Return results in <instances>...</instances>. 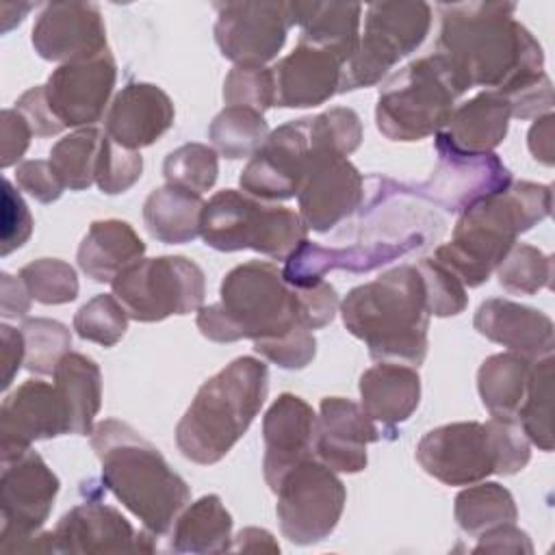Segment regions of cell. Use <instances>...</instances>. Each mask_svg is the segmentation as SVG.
Returning a JSON list of instances; mask_svg holds the SVG:
<instances>
[{
  "label": "cell",
  "mask_w": 555,
  "mask_h": 555,
  "mask_svg": "<svg viewBox=\"0 0 555 555\" xmlns=\"http://www.w3.org/2000/svg\"><path fill=\"white\" fill-rule=\"evenodd\" d=\"M438 54L468 91H503L544 72V52L535 37L514 20V2L440 4Z\"/></svg>",
  "instance_id": "obj_1"
},
{
  "label": "cell",
  "mask_w": 555,
  "mask_h": 555,
  "mask_svg": "<svg viewBox=\"0 0 555 555\" xmlns=\"http://www.w3.org/2000/svg\"><path fill=\"white\" fill-rule=\"evenodd\" d=\"M91 447L102 464L104 488L143 522V529L156 538L171 531L191 501V490L163 453L117 418L93 427Z\"/></svg>",
  "instance_id": "obj_2"
},
{
  "label": "cell",
  "mask_w": 555,
  "mask_h": 555,
  "mask_svg": "<svg viewBox=\"0 0 555 555\" xmlns=\"http://www.w3.org/2000/svg\"><path fill=\"white\" fill-rule=\"evenodd\" d=\"M551 206L548 184L514 182L460 212L451 241L438 245L431 258L453 271L464 286L475 288L496 271L518 234L551 215Z\"/></svg>",
  "instance_id": "obj_3"
},
{
  "label": "cell",
  "mask_w": 555,
  "mask_h": 555,
  "mask_svg": "<svg viewBox=\"0 0 555 555\" xmlns=\"http://www.w3.org/2000/svg\"><path fill=\"white\" fill-rule=\"evenodd\" d=\"M347 332L373 360L418 366L427 356L429 312L416 264L395 267L347 293L340 304Z\"/></svg>",
  "instance_id": "obj_4"
},
{
  "label": "cell",
  "mask_w": 555,
  "mask_h": 555,
  "mask_svg": "<svg viewBox=\"0 0 555 555\" xmlns=\"http://www.w3.org/2000/svg\"><path fill=\"white\" fill-rule=\"evenodd\" d=\"M269 390V369L241 356L208 377L176 427L180 453L195 464H215L243 438Z\"/></svg>",
  "instance_id": "obj_5"
},
{
  "label": "cell",
  "mask_w": 555,
  "mask_h": 555,
  "mask_svg": "<svg viewBox=\"0 0 555 555\" xmlns=\"http://www.w3.org/2000/svg\"><path fill=\"white\" fill-rule=\"evenodd\" d=\"M195 323L202 336L215 343L243 338L262 343L306 327L295 286L284 280L278 264L267 260H249L228 271L219 286V301L202 306Z\"/></svg>",
  "instance_id": "obj_6"
},
{
  "label": "cell",
  "mask_w": 555,
  "mask_h": 555,
  "mask_svg": "<svg viewBox=\"0 0 555 555\" xmlns=\"http://www.w3.org/2000/svg\"><path fill=\"white\" fill-rule=\"evenodd\" d=\"M416 460L447 486H470L488 475L522 470L531 460V442L516 418L447 423L421 438Z\"/></svg>",
  "instance_id": "obj_7"
},
{
  "label": "cell",
  "mask_w": 555,
  "mask_h": 555,
  "mask_svg": "<svg viewBox=\"0 0 555 555\" xmlns=\"http://www.w3.org/2000/svg\"><path fill=\"white\" fill-rule=\"evenodd\" d=\"M466 89L438 52L408 63L379 91L377 130L390 141H421L438 134Z\"/></svg>",
  "instance_id": "obj_8"
},
{
  "label": "cell",
  "mask_w": 555,
  "mask_h": 555,
  "mask_svg": "<svg viewBox=\"0 0 555 555\" xmlns=\"http://www.w3.org/2000/svg\"><path fill=\"white\" fill-rule=\"evenodd\" d=\"M199 234L217 251L254 249L286 260L308 238V228L293 208L223 189L204 204Z\"/></svg>",
  "instance_id": "obj_9"
},
{
  "label": "cell",
  "mask_w": 555,
  "mask_h": 555,
  "mask_svg": "<svg viewBox=\"0 0 555 555\" xmlns=\"http://www.w3.org/2000/svg\"><path fill=\"white\" fill-rule=\"evenodd\" d=\"M59 486V477L33 449L2 462V553H56L54 531L39 533V529L52 512Z\"/></svg>",
  "instance_id": "obj_10"
},
{
  "label": "cell",
  "mask_w": 555,
  "mask_h": 555,
  "mask_svg": "<svg viewBox=\"0 0 555 555\" xmlns=\"http://www.w3.org/2000/svg\"><path fill=\"white\" fill-rule=\"evenodd\" d=\"M111 286L128 317L141 323L191 314L202 308L206 295L204 271L184 256L139 258L119 271Z\"/></svg>",
  "instance_id": "obj_11"
},
{
  "label": "cell",
  "mask_w": 555,
  "mask_h": 555,
  "mask_svg": "<svg viewBox=\"0 0 555 555\" xmlns=\"http://www.w3.org/2000/svg\"><path fill=\"white\" fill-rule=\"evenodd\" d=\"M431 26L427 2H373L366 7L364 35L343 67V91L377 85L399 59L414 52Z\"/></svg>",
  "instance_id": "obj_12"
},
{
  "label": "cell",
  "mask_w": 555,
  "mask_h": 555,
  "mask_svg": "<svg viewBox=\"0 0 555 555\" xmlns=\"http://www.w3.org/2000/svg\"><path fill=\"white\" fill-rule=\"evenodd\" d=\"M275 494L280 531L299 546L325 540L336 529L347 503L345 483L314 457L293 466Z\"/></svg>",
  "instance_id": "obj_13"
},
{
  "label": "cell",
  "mask_w": 555,
  "mask_h": 555,
  "mask_svg": "<svg viewBox=\"0 0 555 555\" xmlns=\"http://www.w3.org/2000/svg\"><path fill=\"white\" fill-rule=\"evenodd\" d=\"M215 9V41L234 65L264 67L278 56L293 26L288 2H221Z\"/></svg>",
  "instance_id": "obj_14"
},
{
  "label": "cell",
  "mask_w": 555,
  "mask_h": 555,
  "mask_svg": "<svg viewBox=\"0 0 555 555\" xmlns=\"http://www.w3.org/2000/svg\"><path fill=\"white\" fill-rule=\"evenodd\" d=\"M314 154L308 117L286 121L269 132L267 141L243 167L238 184L247 195L262 202L291 199L299 193Z\"/></svg>",
  "instance_id": "obj_15"
},
{
  "label": "cell",
  "mask_w": 555,
  "mask_h": 555,
  "mask_svg": "<svg viewBox=\"0 0 555 555\" xmlns=\"http://www.w3.org/2000/svg\"><path fill=\"white\" fill-rule=\"evenodd\" d=\"M117 80V63L111 50L59 65L48 82L46 100L63 128L93 126L108 104Z\"/></svg>",
  "instance_id": "obj_16"
},
{
  "label": "cell",
  "mask_w": 555,
  "mask_h": 555,
  "mask_svg": "<svg viewBox=\"0 0 555 555\" xmlns=\"http://www.w3.org/2000/svg\"><path fill=\"white\" fill-rule=\"evenodd\" d=\"M364 199V178L347 156L317 152L297 193L299 217L308 230L330 232Z\"/></svg>",
  "instance_id": "obj_17"
},
{
  "label": "cell",
  "mask_w": 555,
  "mask_h": 555,
  "mask_svg": "<svg viewBox=\"0 0 555 555\" xmlns=\"http://www.w3.org/2000/svg\"><path fill=\"white\" fill-rule=\"evenodd\" d=\"M438 165L418 193L449 212H464L470 204L512 184L509 169L494 152L457 154L436 145Z\"/></svg>",
  "instance_id": "obj_18"
},
{
  "label": "cell",
  "mask_w": 555,
  "mask_h": 555,
  "mask_svg": "<svg viewBox=\"0 0 555 555\" xmlns=\"http://www.w3.org/2000/svg\"><path fill=\"white\" fill-rule=\"evenodd\" d=\"M154 533H134L132 525L111 505L85 501L61 516L54 527L56 553H152Z\"/></svg>",
  "instance_id": "obj_19"
},
{
  "label": "cell",
  "mask_w": 555,
  "mask_h": 555,
  "mask_svg": "<svg viewBox=\"0 0 555 555\" xmlns=\"http://www.w3.org/2000/svg\"><path fill=\"white\" fill-rule=\"evenodd\" d=\"M35 52L54 63L91 59L106 50V26L93 2L46 4L33 26Z\"/></svg>",
  "instance_id": "obj_20"
},
{
  "label": "cell",
  "mask_w": 555,
  "mask_h": 555,
  "mask_svg": "<svg viewBox=\"0 0 555 555\" xmlns=\"http://www.w3.org/2000/svg\"><path fill=\"white\" fill-rule=\"evenodd\" d=\"M67 434L65 410L54 384L26 379L0 405L2 462L28 451L35 440Z\"/></svg>",
  "instance_id": "obj_21"
},
{
  "label": "cell",
  "mask_w": 555,
  "mask_h": 555,
  "mask_svg": "<svg viewBox=\"0 0 555 555\" xmlns=\"http://www.w3.org/2000/svg\"><path fill=\"white\" fill-rule=\"evenodd\" d=\"M382 438L364 410L345 397H325L319 405L314 447L319 462L334 473H360L366 468V447Z\"/></svg>",
  "instance_id": "obj_22"
},
{
  "label": "cell",
  "mask_w": 555,
  "mask_h": 555,
  "mask_svg": "<svg viewBox=\"0 0 555 555\" xmlns=\"http://www.w3.org/2000/svg\"><path fill=\"white\" fill-rule=\"evenodd\" d=\"M317 414L297 395L282 392L264 412V481L275 492L282 477L299 462L312 457Z\"/></svg>",
  "instance_id": "obj_23"
},
{
  "label": "cell",
  "mask_w": 555,
  "mask_h": 555,
  "mask_svg": "<svg viewBox=\"0 0 555 555\" xmlns=\"http://www.w3.org/2000/svg\"><path fill=\"white\" fill-rule=\"evenodd\" d=\"M343 67V59L330 50L297 43L288 56L271 67L275 82L273 106L308 108L327 102L340 93Z\"/></svg>",
  "instance_id": "obj_24"
},
{
  "label": "cell",
  "mask_w": 555,
  "mask_h": 555,
  "mask_svg": "<svg viewBox=\"0 0 555 555\" xmlns=\"http://www.w3.org/2000/svg\"><path fill=\"white\" fill-rule=\"evenodd\" d=\"M171 98L152 82H130L111 102L104 128L121 147L139 152L158 141L173 124Z\"/></svg>",
  "instance_id": "obj_25"
},
{
  "label": "cell",
  "mask_w": 555,
  "mask_h": 555,
  "mask_svg": "<svg viewBox=\"0 0 555 555\" xmlns=\"http://www.w3.org/2000/svg\"><path fill=\"white\" fill-rule=\"evenodd\" d=\"M473 325L488 340L529 360L553 356L555 327L551 317L542 310L503 297H490L479 304Z\"/></svg>",
  "instance_id": "obj_26"
},
{
  "label": "cell",
  "mask_w": 555,
  "mask_h": 555,
  "mask_svg": "<svg viewBox=\"0 0 555 555\" xmlns=\"http://www.w3.org/2000/svg\"><path fill=\"white\" fill-rule=\"evenodd\" d=\"M509 119V102L499 91H481L453 108L449 124L436 134V145L457 154H488L503 143Z\"/></svg>",
  "instance_id": "obj_27"
},
{
  "label": "cell",
  "mask_w": 555,
  "mask_h": 555,
  "mask_svg": "<svg viewBox=\"0 0 555 555\" xmlns=\"http://www.w3.org/2000/svg\"><path fill=\"white\" fill-rule=\"evenodd\" d=\"M421 401V377L414 366L379 362L360 375V408L371 421L399 425Z\"/></svg>",
  "instance_id": "obj_28"
},
{
  "label": "cell",
  "mask_w": 555,
  "mask_h": 555,
  "mask_svg": "<svg viewBox=\"0 0 555 555\" xmlns=\"http://www.w3.org/2000/svg\"><path fill=\"white\" fill-rule=\"evenodd\" d=\"M299 43L330 50L347 63L360 43L362 4L353 2H288Z\"/></svg>",
  "instance_id": "obj_29"
},
{
  "label": "cell",
  "mask_w": 555,
  "mask_h": 555,
  "mask_svg": "<svg viewBox=\"0 0 555 555\" xmlns=\"http://www.w3.org/2000/svg\"><path fill=\"white\" fill-rule=\"evenodd\" d=\"M145 243L121 219L93 221L78 245V267L95 282H113L134 260L143 258Z\"/></svg>",
  "instance_id": "obj_30"
},
{
  "label": "cell",
  "mask_w": 555,
  "mask_h": 555,
  "mask_svg": "<svg viewBox=\"0 0 555 555\" xmlns=\"http://www.w3.org/2000/svg\"><path fill=\"white\" fill-rule=\"evenodd\" d=\"M52 377L65 410L67 434H91L102 405V373L95 360L85 353L69 351L56 364Z\"/></svg>",
  "instance_id": "obj_31"
},
{
  "label": "cell",
  "mask_w": 555,
  "mask_h": 555,
  "mask_svg": "<svg viewBox=\"0 0 555 555\" xmlns=\"http://www.w3.org/2000/svg\"><path fill=\"white\" fill-rule=\"evenodd\" d=\"M173 553H225L232 548V516L217 494L186 505L171 527Z\"/></svg>",
  "instance_id": "obj_32"
},
{
  "label": "cell",
  "mask_w": 555,
  "mask_h": 555,
  "mask_svg": "<svg viewBox=\"0 0 555 555\" xmlns=\"http://www.w3.org/2000/svg\"><path fill=\"white\" fill-rule=\"evenodd\" d=\"M204 199L180 186H158L143 204V221L147 232L167 245L189 243L199 236Z\"/></svg>",
  "instance_id": "obj_33"
},
{
  "label": "cell",
  "mask_w": 555,
  "mask_h": 555,
  "mask_svg": "<svg viewBox=\"0 0 555 555\" xmlns=\"http://www.w3.org/2000/svg\"><path fill=\"white\" fill-rule=\"evenodd\" d=\"M531 364L533 360L514 351L494 353L481 362L477 371V390L490 416L516 418L527 392Z\"/></svg>",
  "instance_id": "obj_34"
},
{
  "label": "cell",
  "mask_w": 555,
  "mask_h": 555,
  "mask_svg": "<svg viewBox=\"0 0 555 555\" xmlns=\"http://www.w3.org/2000/svg\"><path fill=\"white\" fill-rule=\"evenodd\" d=\"M453 516L464 533L479 538L494 527L516 522L518 509L507 488L496 481H477L455 496Z\"/></svg>",
  "instance_id": "obj_35"
},
{
  "label": "cell",
  "mask_w": 555,
  "mask_h": 555,
  "mask_svg": "<svg viewBox=\"0 0 555 555\" xmlns=\"http://www.w3.org/2000/svg\"><path fill=\"white\" fill-rule=\"evenodd\" d=\"M104 132L98 128H78L59 139L50 150V163L69 191H85L95 182Z\"/></svg>",
  "instance_id": "obj_36"
},
{
  "label": "cell",
  "mask_w": 555,
  "mask_h": 555,
  "mask_svg": "<svg viewBox=\"0 0 555 555\" xmlns=\"http://www.w3.org/2000/svg\"><path fill=\"white\" fill-rule=\"evenodd\" d=\"M551 403H553V356L533 360L525 399L516 412V421L531 444L540 451H553V425H551Z\"/></svg>",
  "instance_id": "obj_37"
},
{
  "label": "cell",
  "mask_w": 555,
  "mask_h": 555,
  "mask_svg": "<svg viewBox=\"0 0 555 555\" xmlns=\"http://www.w3.org/2000/svg\"><path fill=\"white\" fill-rule=\"evenodd\" d=\"M208 137L221 156L230 160H238L247 156L251 158L260 150V145L267 141L269 126L262 113H256L243 106H225L212 119L208 128Z\"/></svg>",
  "instance_id": "obj_38"
},
{
  "label": "cell",
  "mask_w": 555,
  "mask_h": 555,
  "mask_svg": "<svg viewBox=\"0 0 555 555\" xmlns=\"http://www.w3.org/2000/svg\"><path fill=\"white\" fill-rule=\"evenodd\" d=\"M167 184L191 193H206L215 186L219 176L217 150L204 143H184L167 154L163 163Z\"/></svg>",
  "instance_id": "obj_39"
},
{
  "label": "cell",
  "mask_w": 555,
  "mask_h": 555,
  "mask_svg": "<svg viewBox=\"0 0 555 555\" xmlns=\"http://www.w3.org/2000/svg\"><path fill=\"white\" fill-rule=\"evenodd\" d=\"M496 275L503 291L512 295H535L551 286L553 258L533 245L514 243L499 262Z\"/></svg>",
  "instance_id": "obj_40"
},
{
  "label": "cell",
  "mask_w": 555,
  "mask_h": 555,
  "mask_svg": "<svg viewBox=\"0 0 555 555\" xmlns=\"http://www.w3.org/2000/svg\"><path fill=\"white\" fill-rule=\"evenodd\" d=\"M22 336L26 345L24 364L35 375H52L56 364L72 347V332L67 325L54 319H26L22 323Z\"/></svg>",
  "instance_id": "obj_41"
},
{
  "label": "cell",
  "mask_w": 555,
  "mask_h": 555,
  "mask_svg": "<svg viewBox=\"0 0 555 555\" xmlns=\"http://www.w3.org/2000/svg\"><path fill=\"white\" fill-rule=\"evenodd\" d=\"M30 297L46 306L69 304L78 297V275L74 267L59 258H39L20 269Z\"/></svg>",
  "instance_id": "obj_42"
},
{
  "label": "cell",
  "mask_w": 555,
  "mask_h": 555,
  "mask_svg": "<svg viewBox=\"0 0 555 555\" xmlns=\"http://www.w3.org/2000/svg\"><path fill=\"white\" fill-rule=\"evenodd\" d=\"M128 312L115 295H95L74 314V330L82 340L102 347L117 345L128 330Z\"/></svg>",
  "instance_id": "obj_43"
},
{
  "label": "cell",
  "mask_w": 555,
  "mask_h": 555,
  "mask_svg": "<svg viewBox=\"0 0 555 555\" xmlns=\"http://www.w3.org/2000/svg\"><path fill=\"white\" fill-rule=\"evenodd\" d=\"M308 130L317 152L349 156L362 143L360 115L347 106H334L314 117H308Z\"/></svg>",
  "instance_id": "obj_44"
},
{
  "label": "cell",
  "mask_w": 555,
  "mask_h": 555,
  "mask_svg": "<svg viewBox=\"0 0 555 555\" xmlns=\"http://www.w3.org/2000/svg\"><path fill=\"white\" fill-rule=\"evenodd\" d=\"M416 269L425 286L427 312L434 317H455L466 310L468 297L462 280L434 258H423Z\"/></svg>",
  "instance_id": "obj_45"
},
{
  "label": "cell",
  "mask_w": 555,
  "mask_h": 555,
  "mask_svg": "<svg viewBox=\"0 0 555 555\" xmlns=\"http://www.w3.org/2000/svg\"><path fill=\"white\" fill-rule=\"evenodd\" d=\"M275 82L271 67L234 65L223 80V102L264 113L273 106Z\"/></svg>",
  "instance_id": "obj_46"
},
{
  "label": "cell",
  "mask_w": 555,
  "mask_h": 555,
  "mask_svg": "<svg viewBox=\"0 0 555 555\" xmlns=\"http://www.w3.org/2000/svg\"><path fill=\"white\" fill-rule=\"evenodd\" d=\"M143 173V158L139 152L121 147L111 137L104 134L98 169H95V184L106 195H117L128 191Z\"/></svg>",
  "instance_id": "obj_47"
},
{
  "label": "cell",
  "mask_w": 555,
  "mask_h": 555,
  "mask_svg": "<svg viewBox=\"0 0 555 555\" xmlns=\"http://www.w3.org/2000/svg\"><path fill=\"white\" fill-rule=\"evenodd\" d=\"M254 351L280 369L299 371L314 360L317 338L308 327H295L273 340L254 343Z\"/></svg>",
  "instance_id": "obj_48"
},
{
  "label": "cell",
  "mask_w": 555,
  "mask_h": 555,
  "mask_svg": "<svg viewBox=\"0 0 555 555\" xmlns=\"http://www.w3.org/2000/svg\"><path fill=\"white\" fill-rule=\"evenodd\" d=\"M499 93L509 102L512 117L516 119L540 117L542 113L546 115L553 106V87L546 72L527 76Z\"/></svg>",
  "instance_id": "obj_49"
},
{
  "label": "cell",
  "mask_w": 555,
  "mask_h": 555,
  "mask_svg": "<svg viewBox=\"0 0 555 555\" xmlns=\"http://www.w3.org/2000/svg\"><path fill=\"white\" fill-rule=\"evenodd\" d=\"M33 234V215L15 191L13 182L4 178L2 182V219H0V254L9 256L13 249L22 247Z\"/></svg>",
  "instance_id": "obj_50"
},
{
  "label": "cell",
  "mask_w": 555,
  "mask_h": 555,
  "mask_svg": "<svg viewBox=\"0 0 555 555\" xmlns=\"http://www.w3.org/2000/svg\"><path fill=\"white\" fill-rule=\"evenodd\" d=\"M301 323L310 330H319L334 321L340 301L334 286L325 280L310 286H295Z\"/></svg>",
  "instance_id": "obj_51"
},
{
  "label": "cell",
  "mask_w": 555,
  "mask_h": 555,
  "mask_svg": "<svg viewBox=\"0 0 555 555\" xmlns=\"http://www.w3.org/2000/svg\"><path fill=\"white\" fill-rule=\"evenodd\" d=\"M15 180L22 191H26L30 197H35L41 204L56 202L65 191V184L61 182L52 163L41 158L20 163L15 169Z\"/></svg>",
  "instance_id": "obj_52"
},
{
  "label": "cell",
  "mask_w": 555,
  "mask_h": 555,
  "mask_svg": "<svg viewBox=\"0 0 555 555\" xmlns=\"http://www.w3.org/2000/svg\"><path fill=\"white\" fill-rule=\"evenodd\" d=\"M15 108L26 117L33 134H37V137H52V134H59L61 130H65L63 124L54 117V113L46 100L43 85H37V87H30L28 91H24L17 98Z\"/></svg>",
  "instance_id": "obj_53"
},
{
  "label": "cell",
  "mask_w": 555,
  "mask_h": 555,
  "mask_svg": "<svg viewBox=\"0 0 555 555\" xmlns=\"http://www.w3.org/2000/svg\"><path fill=\"white\" fill-rule=\"evenodd\" d=\"M2 121V152H0V167L7 169L15 165L30 145L33 130L26 117L17 108H4L0 113Z\"/></svg>",
  "instance_id": "obj_54"
},
{
  "label": "cell",
  "mask_w": 555,
  "mask_h": 555,
  "mask_svg": "<svg viewBox=\"0 0 555 555\" xmlns=\"http://www.w3.org/2000/svg\"><path fill=\"white\" fill-rule=\"evenodd\" d=\"M475 553H525L531 555L533 553V544L529 540V535L525 531H520L514 522L509 525H501L494 527L486 533L479 535L477 546L473 548Z\"/></svg>",
  "instance_id": "obj_55"
},
{
  "label": "cell",
  "mask_w": 555,
  "mask_h": 555,
  "mask_svg": "<svg viewBox=\"0 0 555 555\" xmlns=\"http://www.w3.org/2000/svg\"><path fill=\"white\" fill-rule=\"evenodd\" d=\"M0 345H2V379H0L2 384L0 386H2V390H7L26 358V345H24L22 330H15V327L2 323L0 325Z\"/></svg>",
  "instance_id": "obj_56"
},
{
  "label": "cell",
  "mask_w": 555,
  "mask_h": 555,
  "mask_svg": "<svg viewBox=\"0 0 555 555\" xmlns=\"http://www.w3.org/2000/svg\"><path fill=\"white\" fill-rule=\"evenodd\" d=\"M30 293L26 291L24 282L9 273L0 275V306L4 319H22L30 312Z\"/></svg>",
  "instance_id": "obj_57"
},
{
  "label": "cell",
  "mask_w": 555,
  "mask_h": 555,
  "mask_svg": "<svg viewBox=\"0 0 555 555\" xmlns=\"http://www.w3.org/2000/svg\"><path fill=\"white\" fill-rule=\"evenodd\" d=\"M553 113L540 115L535 117L533 126L529 128V152L533 154L535 160H540L542 165H553Z\"/></svg>",
  "instance_id": "obj_58"
},
{
  "label": "cell",
  "mask_w": 555,
  "mask_h": 555,
  "mask_svg": "<svg viewBox=\"0 0 555 555\" xmlns=\"http://www.w3.org/2000/svg\"><path fill=\"white\" fill-rule=\"evenodd\" d=\"M234 551H271L278 553L280 544L273 540V535L267 529H258V527H245L236 533Z\"/></svg>",
  "instance_id": "obj_59"
}]
</instances>
